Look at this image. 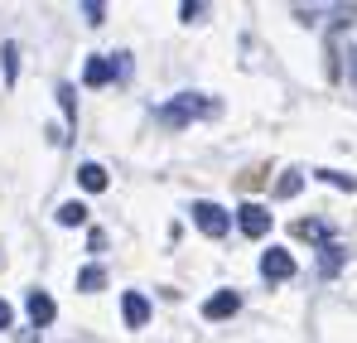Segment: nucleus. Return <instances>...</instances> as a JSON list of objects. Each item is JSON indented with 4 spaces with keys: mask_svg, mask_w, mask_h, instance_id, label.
Instances as JSON below:
<instances>
[{
    "mask_svg": "<svg viewBox=\"0 0 357 343\" xmlns=\"http://www.w3.org/2000/svg\"><path fill=\"white\" fill-rule=\"evenodd\" d=\"M213 112H218V102H213V97H198V92H178L169 107H160V112H155V121H160V126H169V131H178V126H188L193 116H213Z\"/></svg>",
    "mask_w": 357,
    "mask_h": 343,
    "instance_id": "obj_1",
    "label": "nucleus"
},
{
    "mask_svg": "<svg viewBox=\"0 0 357 343\" xmlns=\"http://www.w3.org/2000/svg\"><path fill=\"white\" fill-rule=\"evenodd\" d=\"M193 223L208 232V237H222V232L232 228L227 208H218V203H208V198H203V203H193Z\"/></svg>",
    "mask_w": 357,
    "mask_h": 343,
    "instance_id": "obj_2",
    "label": "nucleus"
},
{
    "mask_svg": "<svg viewBox=\"0 0 357 343\" xmlns=\"http://www.w3.org/2000/svg\"><path fill=\"white\" fill-rule=\"evenodd\" d=\"M261 276H266V281H290V276H295V256H290L285 247H271V251L261 256Z\"/></svg>",
    "mask_w": 357,
    "mask_h": 343,
    "instance_id": "obj_3",
    "label": "nucleus"
},
{
    "mask_svg": "<svg viewBox=\"0 0 357 343\" xmlns=\"http://www.w3.org/2000/svg\"><path fill=\"white\" fill-rule=\"evenodd\" d=\"M237 228L246 232V237H266V232H271V208H261V203H241Z\"/></svg>",
    "mask_w": 357,
    "mask_h": 343,
    "instance_id": "obj_4",
    "label": "nucleus"
},
{
    "mask_svg": "<svg viewBox=\"0 0 357 343\" xmlns=\"http://www.w3.org/2000/svg\"><path fill=\"white\" fill-rule=\"evenodd\" d=\"M121 314H126L130 329H145V324H150V300H145L140 290H126V295H121Z\"/></svg>",
    "mask_w": 357,
    "mask_h": 343,
    "instance_id": "obj_5",
    "label": "nucleus"
},
{
    "mask_svg": "<svg viewBox=\"0 0 357 343\" xmlns=\"http://www.w3.org/2000/svg\"><path fill=\"white\" fill-rule=\"evenodd\" d=\"M241 309V295L237 290H218V295H208V305H203V314L208 319H232Z\"/></svg>",
    "mask_w": 357,
    "mask_h": 343,
    "instance_id": "obj_6",
    "label": "nucleus"
},
{
    "mask_svg": "<svg viewBox=\"0 0 357 343\" xmlns=\"http://www.w3.org/2000/svg\"><path fill=\"white\" fill-rule=\"evenodd\" d=\"M54 314H59V305H54V295H44V290H29V319L44 329V324H54Z\"/></svg>",
    "mask_w": 357,
    "mask_h": 343,
    "instance_id": "obj_7",
    "label": "nucleus"
},
{
    "mask_svg": "<svg viewBox=\"0 0 357 343\" xmlns=\"http://www.w3.org/2000/svg\"><path fill=\"white\" fill-rule=\"evenodd\" d=\"M82 82H87V87H102V82H112V63H107V58H87V68H82Z\"/></svg>",
    "mask_w": 357,
    "mask_h": 343,
    "instance_id": "obj_8",
    "label": "nucleus"
},
{
    "mask_svg": "<svg viewBox=\"0 0 357 343\" xmlns=\"http://www.w3.org/2000/svg\"><path fill=\"white\" fill-rule=\"evenodd\" d=\"M338 266H343V247H338V242H324V251H319V276H338Z\"/></svg>",
    "mask_w": 357,
    "mask_h": 343,
    "instance_id": "obj_9",
    "label": "nucleus"
},
{
    "mask_svg": "<svg viewBox=\"0 0 357 343\" xmlns=\"http://www.w3.org/2000/svg\"><path fill=\"white\" fill-rule=\"evenodd\" d=\"M77 184H82L87 194H102V189H107V170H102V165H82V170H77Z\"/></svg>",
    "mask_w": 357,
    "mask_h": 343,
    "instance_id": "obj_10",
    "label": "nucleus"
},
{
    "mask_svg": "<svg viewBox=\"0 0 357 343\" xmlns=\"http://www.w3.org/2000/svg\"><path fill=\"white\" fill-rule=\"evenodd\" d=\"M295 237H309V242H328V228L319 218H299L295 223Z\"/></svg>",
    "mask_w": 357,
    "mask_h": 343,
    "instance_id": "obj_11",
    "label": "nucleus"
},
{
    "mask_svg": "<svg viewBox=\"0 0 357 343\" xmlns=\"http://www.w3.org/2000/svg\"><path fill=\"white\" fill-rule=\"evenodd\" d=\"M299 189H304V174H299V170H285V174H280V184H275L280 198H295Z\"/></svg>",
    "mask_w": 357,
    "mask_h": 343,
    "instance_id": "obj_12",
    "label": "nucleus"
},
{
    "mask_svg": "<svg viewBox=\"0 0 357 343\" xmlns=\"http://www.w3.org/2000/svg\"><path fill=\"white\" fill-rule=\"evenodd\" d=\"M102 286H107V271H102V266H87V271L77 276V290H87V295L102 290Z\"/></svg>",
    "mask_w": 357,
    "mask_h": 343,
    "instance_id": "obj_13",
    "label": "nucleus"
},
{
    "mask_svg": "<svg viewBox=\"0 0 357 343\" xmlns=\"http://www.w3.org/2000/svg\"><path fill=\"white\" fill-rule=\"evenodd\" d=\"M59 223H63V228H77V223H87V208H82V203H63V208H59Z\"/></svg>",
    "mask_w": 357,
    "mask_h": 343,
    "instance_id": "obj_14",
    "label": "nucleus"
},
{
    "mask_svg": "<svg viewBox=\"0 0 357 343\" xmlns=\"http://www.w3.org/2000/svg\"><path fill=\"white\" fill-rule=\"evenodd\" d=\"M324 184H338V189H348V194H357V179L353 174H338V170H314Z\"/></svg>",
    "mask_w": 357,
    "mask_h": 343,
    "instance_id": "obj_15",
    "label": "nucleus"
},
{
    "mask_svg": "<svg viewBox=\"0 0 357 343\" xmlns=\"http://www.w3.org/2000/svg\"><path fill=\"white\" fill-rule=\"evenodd\" d=\"M0 63H5V82H15V68H20V49H15V44H5V49H0Z\"/></svg>",
    "mask_w": 357,
    "mask_h": 343,
    "instance_id": "obj_16",
    "label": "nucleus"
},
{
    "mask_svg": "<svg viewBox=\"0 0 357 343\" xmlns=\"http://www.w3.org/2000/svg\"><path fill=\"white\" fill-rule=\"evenodd\" d=\"M59 102H63V116H68V121H77V97H73V87H68V82L59 87Z\"/></svg>",
    "mask_w": 357,
    "mask_h": 343,
    "instance_id": "obj_17",
    "label": "nucleus"
},
{
    "mask_svg": "<svg viewBox=\"0 0 357 343\" xmlns=\"http://www.w3.org/2000/svg\"><path fill=\"white\" fill-rule=\"evenodd\" d=\"M82 15H87V24H102V20H107V10H102L97 0H92V5H82Z\"/></svg>",
    "mask_w": 357,
    "mask_h": 343,
    "instance_id": "obj_18",
    "label": "nucleus"
},
{
    "mask_svg": "<svg viewBox=\"0 0 357 343\" xmlns=\"http://www.w3.org/2000/svg\"><path fill=\"white\" fill-rule=\"evenodd\" d=\"M178 15H183V20H203V15H208V5H193V0H188Z\"/></svg>",
    "mask_w": 357,
    "mask_h": 343,
    "instance_id": "obj_19",
    "label": "nucleus"
},
{
    "mask_svg": "<svg viewBox=\"0 0 357 343\" xmlns=\"http://www.w3.org/2000/svg\"><path fill=\"white\" fill-rule=\"evenodd\" d=\"M348 82L357 87V49H348Z\"/></svg>",
    "mask_w": 357,
    "mask_h": 343,
    "instance_id": "obj_20",
    "label": "nucleus"
},
{
    "mask_svg": "<svg viewBox=\"0 0 357 343\" xmlns=\"http://www.w3.org/2000/svg\"><path fill=\"white\" fill-rule=\"evenodd\" d=\"M15 343H39V329H20V334H15Z\"/></svg>",
    "mask_w": 357,
    "mask_h": 343,
    "instance_id": "obj_21",
    "label": "nucleus"
},
{
    "mask_svg": "<svg viewBox=\"0 0 357 343\" xmlns=\"http://www.w3.org/2000/svg\"><path fill=\"white\" fill-rule=\"evenodd\" d=\"M10 319H15V309H10V305L0 300V329H10Z\"/></svg>",
    "mask_w": 357,
    "mask_h": 343,
    "instance_id": "obj_22",
    "label": "nucleus"
}]
</instances>
